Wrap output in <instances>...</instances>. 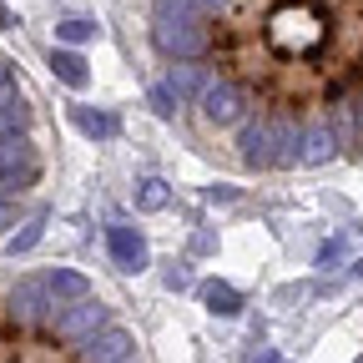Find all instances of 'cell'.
<instances>
[{
  "label": "cell",
  "instance_id": "7a4b0ae2",
  "mask_svg": "<svg viewBox=\"0 0 363 363\" xmlns=\"http://www.w3.org/2000/svg\"><path fill=\"white\" fill-rule=\"evenodd\" d=\"M0 363H152L121 308L71 267L0 278Z\"/></svg>",
  "mask_w": 363,
  "mask_h": 363
},
{
  "label": "cell",
  "instance_id": "8992f818",
  "mask_svg": "<svg viewBox=\"0 0 363 363\" xmlns=\"http://www.w3.org/2000/svg\"><path fill=\"white\" fill-rule=\"evenodd\" d=\"M71 116H76V126H81L86 136H111V131H116V126H111V116H101V111H86V106H76Z\"/></svg>",
  "mask_w": 363,
  "mask_h": 363
},
{
  "label": "cell",
  "instance_id": "5b68a950",
  "mask_svg": "<svg viewBox=\"0 0 363 363\" xmlns=\"http://www.w3.org/2000/svg\"><path fill=\"white\" fill-rule=\"evenodd\" d=\"M51 66H56V76H61L66 86H76V91L91 81V76H86V61H81L76 51H56V56H51Z\"/></svg>",
  "mask_w": 363,
  "mask_h": 363
},
{
  "label": "cell",
  "instance_id": "ba28073f",
  "mask_svg": "<svg viewBox=\"0 0 363 363\" xmlns=\"http://www.w3.org/2000/svg\"><path fill=\"white\" fill-rule=\"evenodd\" d=\"M56 35H61V40H71V45H81V40L96 35V26H91V21H61V26H56Z\"/></svg>",
  "mask_w": 363,
  "mask_h": 363
},
{
  "label": "cell",
  "instance_id": "8fae6325",
  "mask_svg": "<svg viewBox=\"0 0 363 363\" xmlns=\"http://www.w3.org/2000/svg\"><path fill=\"white\" fill-rule=\"evenodd\" d=\"M358 363H363V358H358Z\"/></svg>",
  "mask_w": 363,
  "mask_h": 363
},
{
  "label": "cell",
  "instance_id": "52a82bcc",
  "mask_svg": "<svg viewBox=\"0 0 363 363\" xmlns=\"http://www.w3.org/2000/svg\"><path fill=\"white\" fill-rule=\"evenodd\" d=\"M202 298H207V308H212V313H238V293L227 288V283H207V288H202Z\"/></svg>",
  "mask_w": 363,
  "mask_h": 363
},
{
  "label": "cell",
  "instance_id": "9c48e42d",
  "mask_svg": "<svg viewBox=\"0 0 363 363\" xmlns=\"http://www.w3.org/2000/svg\"><path fill=\"white\" fill-rule=\"evenodd\" d=\"M142 207H147V212L167 207V187H162V182H147V187H142Z\"/></svg>",
  "mask_w": 363,
  "mask_h": 363
},
{
  "label": "cell",
  "instance_id": "30bf717a",
  "mask_svg": "<svg viewBox=\"0 0 363 363\" xmlns=\"http://www.w3.org/2000/svg\"><path fill=\"white\" fill-rule=\"evenodd\" d=\"M35 238H40V217H35V222H30V227H26V233H21V238H16V252H21V247H30V242H35Z\"/></svg>",
  "mask_w": 363,
  "mask_h": 363
},
{
  "label": "cell",
  "instance_id": "6da1fadb",
  "mask_svg": "<svg viewBox=\"0 0 363 363\" xmlns=\"http://www.w3.org/2000/svg\"><path fill=\"white\" fill-rule=\"evenodd\" d=\"M147 30L197 157L247 177L363 157V0H152Z\"/></svg>",
  "mask_w": 363,
  "mask_h": 363
},
{
  "label": "cell",
  "instance_id": "3957f363",
  "mask_svg": "<svg viewBox=\"0 0 363 363\" xmlns=\"http://www.w3.org/2000/svg\"><path fill=\"white\" fill-rule=\"evenodd\" d=\"M56 162V131L35 86L0 51V238L30 212Z\"/></svg>",
  "mask_w": 363,
  "mask_h": 363
},
{
  "label": "cell",
  "instance_id": "277c9868",
  "mask_svg": "<svg viewBox=\"0 0 363 363\" xmlns=\"http://www.w3.org/2000/svg\"><path fill=\"white\" fill-rule=\"evenodd\" d=\"M106 247H111V257L121 262V267H147V242L131 233V227H106Z\"/></svg>",
  "mask_w": 363,
  "mask_h": 363
}]
</instances>
